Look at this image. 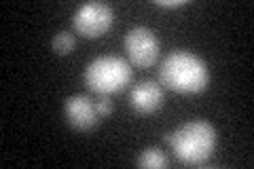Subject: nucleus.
Returning <instances> with one entry per match:
<instances>
[{
    "mask_svg": "<svg viewBox=\"0 0 254 169\" xmlns=\"http://www.w3.org/2000/svg\"><path fill=\"white\" fill-rule=\"evenodd\" d=\"M131 83V66L117 55H102L87 63L85 85L98 95H113Z\"/></svg>",
    "mask_w": 254,
    "mask_h": 169,
    "instance_id": "obj_3",
    "label": "nucleus"
},
{
    "mask_svg": "<svg viewBox=\"0 0 254 169\" xmlns=\"http://www.w3.org/2000/svg\"><path fill=\"white\" fill-rule=\"evenodd\" d=\"M138 167L144 169H163L168 167V157L159 148H144L138 157Z\"/></svg>",
    "mask_w": 254,
    "mask_h": 169,
    "instance_id": "obj_8",
    "label": "nucleus"
},
{
    "mask_svg": "<svg viewBox=\"0 0 254 169\" xmlns=\"http://www.w3.org/2000/svg\"><path fill=\"white\" fill-rule=\"evenodd\" d=\"M64 114H66L68 125L76 131H91L100 123L95 102L87 95H70L64 104Z\"/></svg>",
    "mask_w": 254,
    "mask_h": 169,
    "instance_id": "obj_6",
    "label": "nucleus"
},
{
    "mask_svg": "<svg viewBox=\"0 0 254 169\" xmlns=\"http://www.w3.org/2000/svg\"><path fill=\"white\" fill-rule=\"evenodd\" d=\"M74 45H76V40L74 36L70 34V32H58V34L53 36V51L58 53V55H70L74 49Z\"/></svg>",
    "mask_w": 254,
    "mask_h": 169,
    "instance_id": "obj_9",
    "label": "nucleus"
},
{
    "mask_svg": "<svg viewBox=\"0 0 254 169\" xmlns=\"http://www.w3.org/2000/svg\"><path fill=\"white\" fill-rule=\"evenodd\" d=\"M165 142L185 165H201L216 150V129L208 120H190L176 131L165 133Z\"/></svg>",
    "mask_w": 254,
    "mask_h": 169,
    "instance_id": "obj_2",
    "label": "nucleus"
},
{
    "mask_svg": "<svg viewBox=\"0 0 254 169\" xmlns=\"http://www.w3.org/2000/svg\"><path fill=\"white\" fill-rule=\"evenodd\" d=\"M159 80L170 91H176L182 95H193V93H201L208 87L210 72H208V66L203 63V59L197 57L195 53L176 49L161 61Z\"/></svg>",
    "mask_w": 254,
    "mask_h": 169,
    "instance_id": "obj_1",
    "label": "nucleus"
},
{
    "mask_svg": "<svg viewBox=\"0 0 254 169\" xmlns=\"http://www.w3.org/2000/svg\"><path fill=\"white\" fill-rule=\"evenodd\" d=\"M115 11L104 2H87L74 13L72 26L85 38H100L113 28Z\"/></svg>",
    "mask_w": 254,
    "mask_h": 169,
    "instance_id": "obj_4",
    "label": "nucleus"
},
{
    "mask_svg": "<svg viewBox=\"0 0 254 169\" xmlns=\"http://www.w3.org/2000/svg\"><path fill=\"white\" fill-rule=\"evenodd\" d=\"M123 45L129 61L138 68H150L159 59V40L150 28H144V26L131 28L127 32Z\"/></svg>",
    "mask_w": 254,
    "mask_h": 169,
    "instance_id": "obj_5",
    "label": "nucleus"
},
{
    "mask_svg": "<svg viewBox=\"0 0 254 169\" xmlns=\"http://www.w3.org/2000/svg\"><path fill=\"white\" fill-rule=\"evenodd\" d=\"M95 110H98L100 118L113 114V102H110V95H100V100H95Z\"/></svg>",
    "mask_w": 254,
    "mask_h": 169,
    "instance_id": "obj_10",
    "label": "nucleus"
},
{
    "mask_svg": "<svg viewBox=\"0 0 254 169\" xmlns=\"http://www.w3.org/2000/svg\"><path fill=\"white\" fill-rule=\"evenodd\" d=\"M157 6H165V9H178V6H185V0H157Z\"/></svg>",
    "mask_w": 254,
    "mask_h": 169,
    "instance_id": "obj_11",
    "label": "nucleus"
},
{
    "mask_svg": "<svg viewBox=\"0 0 254 169\" xmlns=\"http://www.w3.org/2000/svg\"><path fill=\"white\" fill-rule=\"evenodd\" d=\"M129 102L136 112L140 114H153L163 106V89L155 80H140L133 85L129 93Z\"/></svg>",
    "mask_w": 254,
    "mask_h": 169,
    "instance_id": "obj_7",
    "label": "nucleus"
}]
</instances>
